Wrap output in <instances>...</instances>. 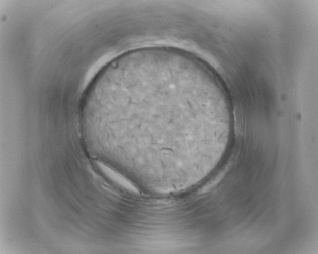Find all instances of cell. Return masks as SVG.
<instances>
[{"mask_svg":"<svg viewBox=\"0 0 318 254\" xmlns=\"http://www.w3.org/2000/svg\"><path fill=\"white\" fill-rule=\"evenodd\" d=\"M94 114L118 153L141 164L173 168L198 158L218 96L208 69L176 49L153 47L109 64L96 84Z\"/></svg>","mask_w":318,"mask_h":254,"instance_id":"cell-1","label":"cell"}]
</instances>
